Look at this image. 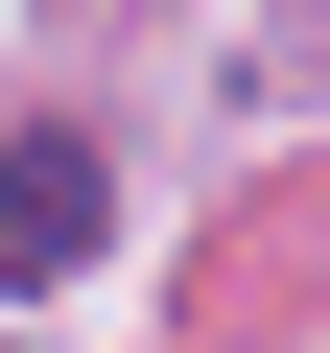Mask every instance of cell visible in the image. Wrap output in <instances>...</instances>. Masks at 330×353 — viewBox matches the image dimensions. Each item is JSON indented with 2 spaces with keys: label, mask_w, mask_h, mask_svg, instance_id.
I'll list each match as a JSON object with an SVG mask.
<instances>
[{
  "label": "cell",
  "mask_w": 330,
  "mask_h": 353,
  "mask_svg": "<svg viewBox=\"0 0 330 353\" xmlns=\"http://www.w3.org/2000/svg\"><path fill=\"white\" fill-rule=\"evenodd\" d=\"M118 236V165H95V118H24L0 141V283H71Z\"/></svg>",
  "instance_id": "obj_1"
}]
</instances>
